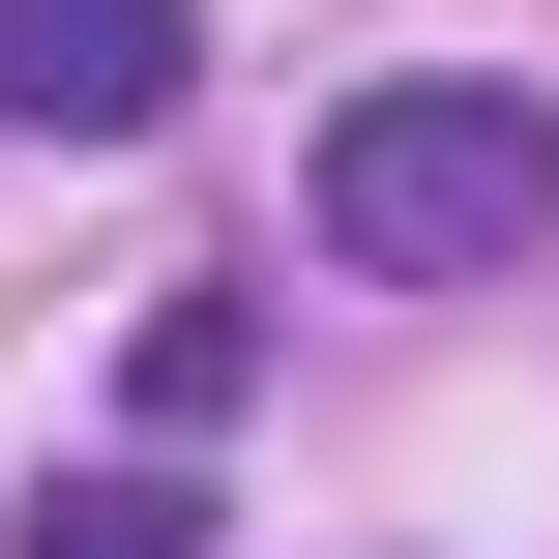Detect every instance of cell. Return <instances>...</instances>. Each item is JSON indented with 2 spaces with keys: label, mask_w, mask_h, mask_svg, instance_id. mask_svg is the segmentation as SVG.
Listing matches in <instances>:
<instances>
[{
  "label": "cell",
  "mask_w": 559,
  "mask_h": 559,
  "mask_svg": "<svg viewBox=\"0 0 559 559\" xmlns=\"http://www.w3.org/2000/svg\"><path fill=\"white\" fill-rule=\"evenodd\" d=\"M0 559H206V501H177V472H59Z\"/></svg>",
  "instance_id": "cell-3"
},
{
  "label": "cell",
  "mask_w": 559,
  "mask_h": 559,
  "mask_svg": "<svg viewBox=\"0 0 559 559\" xmlns=\"http://www.w3.org/2000/svg\"><path fill=\"white\" fill-rule=\"evenodd\" d=\"M236 383H265V295H147V413H177V442H206V413H236Z\"/></svg>",
  "instance_id": "cell-4"
},
{
  "label": "cell",
  "mask_w": 559,
  "mask_h": 559,
  "mask_svg": "<svg viewBox=\"0 0 559 559\" xmlns=\"http://www.w3.org/2000/svg\"><path fill=\"white\" fill-rule=\"evenodd\" d=\"M206 88V0H0V118L29 147H147Z\"/></svg>",
  "instance_id": "cell-2"
},
{
  "label": "cell",
  "mask_w": 559,
  "mask_h": 559,
  "mask_svg": "<svg viewBox=\"0 0 559 559\" xmlns=\"http://www.w3.org/2000/svg\"><path fill=\"white\" fill-rule=\"evenodd\" d=\"M531 236H559V118L531 88H354L324 118V265L442 295V265H531Z\"/></svg>",
  "instance_id": "cell-1"
}]
</instances>
